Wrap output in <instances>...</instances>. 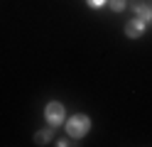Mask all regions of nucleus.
<instances>
[{
  "instance_id": "2",
  "label": "nucleus",
  "mask_w": 152,
  "mask_h": 147,
  "mask_svg": "<svg viewBox=\"0 0 152 147\" xmlns=\"http://www.w3.org/2000/svg\"><path fill=\"white\" fill-rule=\"evenodd\" d=\"M44 120L49 123L52 127H56V125L66 123V110H64V103H59V101H49V103H47V108H44Z\"/></svg>"
},
{
  "instance_id": "1",
  "label": "nucleus",
  "mask_w": 152,
  "mask_h": 147,
  "mask_svg": "<svg viewBox=\"0 0 152 147\" xmlns=\"http://www.w3.org/2000/svg\"><path fill=\"white\" fill-rule=\"evenodd\" d=\"M88 130H91V118L83 115V113H76V115H71L69 120H66V132H69V137L81 140Z\"/></svg>"
},
{
  "instance_id": "4",
  "label": "nucleus",
  "mask_w": 152,
  "mask_h": 147,
  "mask_svg": "<svg viewBox=\"0 0 152 147\" xmlns=\"http://www.w3.org/2000/svg\"><path fill=\"white\" fill-rule=\"evenodd\" d=\"M135 17H140L145 25H152V7L145 3H137L135 5Z\"/></svg>"
},
{
  "instance_id": "6",
  "label": "nucleus",
  "mask_w": 152,
  "mask_h": 147,
  "mask_svg": "<svg viewBox=\"0 0 152 147\" xmlns=\"http://www.w3.org/2000/svg\"><path fill=\"white\" fill-rule=\"evenodd\" d=\"M125 7H128L125 0H110V10H113V12H123Z\"/></svg>"
},
{
  "instance_id": "3",
  "label": "nucleus",
  "mask_w": 152,
  "mask_h": 147,
  "mask_svg": "<svg viewBox=\"0 0 152 147\" xmlns=\"http://www.w3.org/2000/svg\"><path fill=\"white\" fill-rule=\"evenodd\" d=\"M145 22H142V20L140 17H132L130 20V22L125 25V34L130 37V39H137V37H142V32H145Z\"/></svg>"
},
{
  "instance_id": "5",
  "label": "nucleus",
  "mask_w": 152,
  "mask_h": 147,
  "mask_svg": "<svg viewBox=\"0 0 152 147\" xmlns=\"http://www.w3.org/2000/svg\"><path fill=\"white\" fill-rule=\"evenodd\" d=\"M52 140V130H39V132H34V142L37 145H47Z\"/></svg>"
},
{
  "instance_id": "7",
  "label": "nucleus",
  "mask_w": 152,
  "mask_h": 147,
  "mask_svg": "<svg viewBox=\"0 0 152 147\" xmlns=\"http://www.w3.org/2000/svg\"><path fill=\"white\" fill-rule=\"evenodd\" d=\"M86 3H88V7H93V10H98V7H103V5H106L108 0H86Z\"/></svg>"
}]
</instances>
